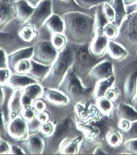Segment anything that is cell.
<instances>
[{
  "label": "cell",
  "mask_w": 137,
  "mask_h": 155,
  "mask_svg": "<svg viewBox=\"0 0 137 155\" xmlns=\"http://www.w3.org/2000/svg\"><path fill=\"white\" fill-rule=\"evenodd\" d=\"M54 126L53 124L49 121L42 124L40 128V133L45 137H47L51 135L52 134L54 133Z\"/></svg>",
  "instance_id": "47"
},
{
  "label": "cell",
  "mask_w": 137,
  "mask_h": 155,
  "mask_svg": "<svg viewBox=\"0 0 137 155\" xmlns=\"http://www.w3.org/2000/svg\"><path fill=\"white\" fill-rule=\"evenodd\" d=\"M42 123L38 121L36 118L30 121H27V130L29 135L38 134L40 131V128Z\"/></svg>",
  "instance_id": "44"
},
{
  "label": "cell",
  "mask_w": 137,
  "mask_h": 155,
  "mask_svg": "<svg viewBox=\"0 0 137 155\" xmlns=\"http://www.w3.org/2000/svg\"><path fill=\"white\" fill-rule=\"evenodd\" d=\"M11 151V146L4 139L0 138V155H8Z\"/></svg>",
  "instance_id": "50"
},
{
  "label": "cell",
  "mask_w": 137,
  "mask_h": 155,
  "mask_svg": "<svg viewBox=\"0 0 137 155\" xmlns=\"http://www.w3.org/2000/svg\"><path fill=\"white\" fill-rule=\"evenodd\" d=\"M9 1H11V2H12V3H13V2H14V1H16V0H9Z\"/></svg>",
  "instance_id": "63"
},
{
  "label": "cell",
  "mask_w": 137,
  "mask_h": 155,
  "mask_svg": "<svg viewBox=\"0 0 137 155\" xmlns=\"http://www.w3.org/2000/svg\"><path fill=\"white\" fill-rule=\"evenodd\" d=\"M50 42L52 46L58 52L64 50L68 43L66 36L63 34H52Z\"/></svg>",
  "instance_id": "37"
},
{
  "label": "cell",
  "mask_w": 137,
  "mask_h": 155,
  "mask_svg": "<svg viewBox=\"0 0 137 155\" xmlns=\"http://www.w3.org/2000/svg\"><path fill=\"white\" fill-rule=\"evenodd\" d=\"M44 25L52 34H64V22L62 16L52 14L46 21Z\"/></svg>",
  "instance_id": "28"
},
{
  "label": "cell",
  "mask_w": 137,
  "mask_h": 155,
  "mask_svg": "<svg viewBox=\"0 0 137 155\" xmlns=\"http://www.w3.org/2000/svg\"><path fill=\"white\" fill-rule=\"evenodd\" d=\"M8 135L13 139L18 141H23L28 137L27 121L20 116H17L10 119L7 125Z\"/></svg>",
  "instance_id": "11"
},
{
  "label": "cell",
  "mask_w": 137,
  "mask_h": 155,
  "mask_svg": "<svg viewBox=\"0 0 137 155\" xmlns=\"http://www.w3.org/2000/svg\"><path fill=\"white\" fill-rule=\"evenodd\" d=\"M74 50L72 44L68 42L64 50L59 53L49 73L41 83L44 87L58 89L66 74L73 65Z\"/></svg>",
  "instance_id": "3"
},
{
  "label": "cell",
  "mask_w": 137,
  "mask_h": 155,
  "mask_svg": "<svg viewBox=\"0 0 137 155\" xmlns=\"http://www.w3.org/2000/svg\"><path fill=\"white\" fill-rule=\"evenodd\" d=\"M115 75L106 79L99 80L94 86L92 97L94 101L98 98L105 97L106 91L114 87L116 84Z\"/></svg>",
  "instance_id": "22"
},
{
  "label": "cell",
  "mask_w": 137,
  "mask_h": 155,
  "mask_svg": "<svg viewBox=\"0 0 137 155\" xmlns=\"http://www.w3.org/2000/svg\"><path fill=\"white\" fill-rule=\"evenodd\" d=\"M23 145L26 152L30 155H41L45 148L44 138L37 134L28 136L23 140Z\"/></svg>",
  "instance_id": "14"
},
{
  "label": "cell",
  "mask_w": 137,
  "mask_h": 155,
  "mask_svg": "<svg viewBox=\"0 0 137 155\" xmlns=\"http://www.w3.org/2000/svg\"><path fill=\"white\" fill-rule=\"evenodd\" d=\"M117 110L119 119H126L130 123L137 121V110L129 104L123 101L119 102Z\"/></svg>",
  "instance_id": "27"
},
{
  "label": "cell",
  "mask_w": 137,
  "mask_h": 155,
  "mask_svg": "<svg viewBox=\"0 0 137 155\" xmlns=\"http://www.w3.org/2000/svg\"><path fill=\"white\" fill-rule=\"evenodd\" d=\"M84 138L83 134L72 137L64 143L60 149L62 155H77L79 153L82 142Z\"/></svg>",
  "instance_id": "20"
},
{
  "label": "cell",
  "mask_w": 137,
  "mask_h": 155,
  "mask_svg": "<svg viewBox=\"0 0 137 155\" xmlns=\"http://www.w3.org/2000/svg\"><path fill=\"white\" fill-rule=\"evenodd\" d=\"M15 19L13 3L9 0H0V27L3 28Z\"/></svg>",
  "instance_id": "23"
},
{
  "label": "cell",
  "mask_w": 137,
  "mask_h": 155,
  "mask_svg": "<svg viewBox=\"0 0 137 155\" xmlns=\"http://www.w3.org/2000/svg\"><path fill=\"white\" fill-rule=\"evenodd\" d=\"M119 96V92L116 88L114 87L110 88L106 91L105 94V97L111 101H115Z\"/></svg>",
  "instance_id": "49"
},
{
  "label": "cell",
  "mask_w": 137,
  "mask_h": 155,
  "mask_svg": "<svg viewBox=\"0 0 137 155\" xmlns=\"http://www.w3.org/2000/svg\"><path fill=\"white\" fill-rule=\"evenodd\" d=\"M62 18L65 25L64 35L68 42L76 45L89 44L95 35V15L73 12L64 14Z\"/></svg>",
  "instance_id": "1"
},
{
  "label": "cell",
  "mask_w": 137,
  "mask_h": 155,
  "mask_svg": "<svg viewBox=\"0 0 137 155\" xmlns=\"http://www.w3.org/2000/svg\"><path fill=\"white\" fill-rule=\"evenodd\" d=\"M18 36L21 41L25 43H31L38 36V31L34 26L30 24H24L18 31Z\"/></svg>",
  "instance_id": "31"
},
{
  "label": "cell",
  "mask_w": 137,
  "mask_h": 155,
  "mask_svg": "<svg viewBox=\"0 0 137 155\" xmlns=\"http://www.w3.org/2000/svg\"><path fill=\"white\" fill-rule=\"evenodd\" d=\"M11 74V71L8 68L0 69V86L4 87L8 85Z\"/></svg>",
  "instance_id": "46"
},
{
  "label": "cell",
  "mask_w": 137,
  "mask_h": 155,
  "mask_svg": "<svg viewBox=\"0 0 137 155\" xmlns=\"http://www.w3.org/2000/svg\"><path fill=\"white\" fill-rule=\"evenodd\" d=\"M103 4H100L95 7V34L98 35H104V28L109 23L103 13Z\"/></svg>",
  "instance_id": "34"
},
{
  "label": "cell",
  "mask_w": 137,
  "mask_h": 155,
  "mask_svg": "<svg viewBox=\"0 0 137 155\" xmlns=\"http://www.w3.org/2000/svg\"><path fill=\"white\" fill-rule=\"evenodd\" d=\"M52 14V0H44L37 5L31 17L24 24L32 25L38 31Z\"/></svg>",
  "instance_id": "8"
},
{
  "label": "cell",
  "mask_w": 137,
  "mask_h": 155,
  "mask_svg": "<svg viewBox=\"0 0 137 155\" xmlns=\"http://www.w3.org/2000/svg\"><path fill=\"white\" fill-rule=\"evenodd\" d=\"M89 101L75 104L74 111L76 121L86 123L98 121L101 118V114L96 107L95 103L93 104Z\"/></svg>",
  "instance_id": "9"
},
{
  "label": "cell",
  "mask_w": 137,
  "mask_h": 155,
  "mask_svg": "<svg viewBox=\"0 0 137 155\" xmlns=\"http://www.w3.org/2000/svg\"><path fill=\"white\" fill-rule=\"evenodd\" d=\"M15 20L21 27L30 19L35 8L31 6L26 0H16L13 2Z\"/></svg>",
  "instance_id": "13"
},
{
  "label": "cell",
  "mask_w": 137,
  "mask_h": 155,
  "mask_svg": "<svg viewBox=\"0 0 137 155\" xmlns=\"http://www.w3.org/2000/svg\"><path fill=\"white\" fill-rule=\"evenodd\" d=\"M108 40L104 35H95L89 43V50L91 54L97 58L103 57L107 48Z\"/></svg>",
  "instance_id": "17"
},
{
  "label": "cell",
  "mask_w": 137,
  "mask_h": 155,
  "mask_svg": "<svg viewBox=\"0 0 137 155\" xmlns=\"http://www.w3.org/2000/svg\"><path fill=\"white\" fill-rule=\"evenodd\" d=\"M33 107L37 111V113H38V112L45 111L47 108V105L46 101L40 98L34 101L33 104Z\"/></svg>",
  "instance_id": "48"
},
{
  "label": "cell",
  "mask_w": 137,
  "mask_h": 155,
  "mask_svg": "<svg viewBox=\"0 0 137 155\" xmlns=\"http://www.w3.org/2000/svg\"><path fill=\"white\" fill-rule=\"evenodd\" d=\"M114 101H110L105 97L98 98L95 101L96 106L101 115L109 117L113 113L115 105Z\"/></svg>",
  "instance_id": "33"
},
{
  "label": "cell",
  "mask_w": 137,
  "mask_h": 155,
  "mask_svg": "<svg viewBox=\"0 0 137 155\" xmlns=\"http://www.w3.org/2000/svg\"><path fill=\"white\" fill-rule=\"evenodd\" d=\"M123 141L131 139L137 138V121L131 123L130 127L127 131L122 133Z\"/></svg>",
  "instance_id": "42"
},
{
  "label": "cell",
  "mask_w": 137,
  "mask_h": 155,
  "mask_svg": "<svg viewBox=\"0 0 137 155\" xmlns=\"http://www.w3.org/2000/svg\"><path fill=\"white\" fill-rule=\"evenodd\" d=\"M23 94L34 101L42 96L44 87L40 83L32 84L22 90Z\"/></svg>",
  "instance_id": "35"
},
{
  "label": "cell",
  "mask_w": 137,
  "mask_h": 155,
  "mask_svg": "<svg viewBox=\"0 0 137 155\" xmlns=\"http://www.w3.org/2000/svg\"><path fill=\"white\" fill-rule=\"evenodd\" d=\"M123 1L125 6L135 4L137 2V0H123Z\"/></svg>",
  "instance_id": "61"
},
{
  "label": "cell",
  "mask_w": 137,
  "mask_h": 155,
  "mask_svg": "<svg viewBox=\"0 0 137 155\" xmlns=\"http://www.w3.org/2000/svg\"><path fill=\"white\" fill-rule=\"evenodd\" d=\"M76 3L82 8L90 10L100 4L109 3L110 0H75Z\"/></svg>",
  "instance_id": "38"
},
{
  "label": "cell",
  "mask_w": 137,
  "mask_h": 155,
  "mask_svg": "<svg viewBox=\"0 0 137 155\" xmlns=\"http://www.w3.org/2000/svg\"><path fill=\"white\" fill-rule=\"evenodd\" d=\"M34 51V47L30 46L20 49L7 55L8 65L9 70L14 73V68L16 64L22 60L32 59Z\"/></svg>",
  "instance_id": "16"
},
{
  "label": "cell",
  "mask_w": 137,
  "mask_h": 155,
  "mask_svg": "<svg viewBox=\"0 0 137 155\" xmlns=\"http://www.w3.org/2000/svg\"><path fill=\"white\" fill-rule=\"evenodd\" d=\"M76 127V117L68 115L59 119L54 126V133L45 137V148L43 153L57 154L59 153L62 144L72 138Z\"/></svg>",
  "instance_id": "2"
},
{
  "label": "cell",
  "mask_w": 137,
  "mask_h": 155,
  "mask_svg": "<svg viewBox=\"0 0 137 155\" xmlns=\"http://www.w3.org/2000/svg\"><path fill=\"white\" fill-rule=\"evenodd\" d=\"M28 3L31 5V6L34 7V8H36L37 5H38L40 2H42V1L44 0H26Z\"/></svg>",
  "instance_id": "59"
},
{
  "label": "cell",
  "mask_w": 137,
  "mask_h": 155,
  "mask_svg": "<svg viewBox=\"0 0 137 155\" xmlns=\"http://www.w3.org/2000/svg\"><path fill=\"white\" fill-rule=\"evenodd\" d=\"M105 139L108 145L114 148L119 147L123 142L122 134L116 130L109 132L106 136Z\"/></svg>",
  "instance_id": "36"
},
{
  "label": "cell",
  "mask_w": 137,
  "mask_h": 155,
  "mask_svg": "<svg viewBox=\"0 0 137 155\" xmlns=\"http://www.w3.org/2000/svg\"><path fill=\"white\" fill-rule=\"evenodd\" d=\"M115 42L123 46L130 54L135 55L137 51V12L128 14L119 27Z\"/></svg>",
  "instance_id": "5"
},
{
  "label": "cell",
  "mask_w": 137,
  "mask_h": 155,
  "mask_svg": "<svg viewBox=\"0 0 137 155\" xmlns=\"http://www.w3.org/2000/svg\"><path fill=\"white\" fill-rule=\"evenodd\" d=\"M20 116L26 121H30L36 118L37 111L33 106L23 108L20 113Z\"/></svg>",
  "instance_id": "41"
},
{
  "label": "cell",
  "mask_w": 137,
  "mask_h": 155,
  "mask_svg": "<svg viewBox=\"0 0 137 155\" xmlns=\"http://www.w3.org/2000/svg\"><path fill=\"white\" fill-rule=\"evenodd\" d=\"M109 4L113 8L115 13V18L112 22L117 28H119L123 18L127 15L123 0H110Z\"/></svg>",
  "instance_id": "30"
},
{
  "label": "cell",
  "mask_w": 137,
  "mask_h": 155,
  "mask_svg": "<svg viewBox=\"0 0 137 155\" xmlns=\"http://www.w3.org/2000/svg\"><path fill=\"white\" fill-rule=\"evenodd\" d=\"M93 88V86L85 85L71 68L57 90L64 94L70 102L76 104L89 101L90 97H92Z\"/></svg>",
  "instance_id": "4"
},
{
  "label": "cell",
  "mask_w": 137,
  "mask_h": 155,
  "mask_svg": "<svg viewBox=\"0 0 137 155\" xmlns=\"http://www.w3.org/2000/svg\"><path fill=\"white\" fill-rule=\"evenodd\" d=\"M123 144L128 153L137 155V138L127 140L123 141Z\"/></svg>",
  "instance_id": "43"
},
{
  "label": "cell",
  "mask_w": 137,
  "mask_h": 155,
  "mask_svg": "<svg viewBox=\"0 0 137 155\" xmlns=\"http://www.w3.org/2000/svg\"><path fill=\"white\" fill-rule=\"evenodd\" d=\"M133 101V103H134V106H135V108L137 110V94L135 98H134Z\"/></svg>",
  "instance_id": "62"
},
{
  "label": "cell",
  "mask_w": 137,
  "mask_h": 155,
  "mask_svg": "<svg viewBox=\"0 0 137 155\" xmlns=\"http://www.w3.org/2000/svg\"><path fill=\"white\" fill-rule=\"evenodd\" d=\"M127 14L134 12H137V2L135 4L125 6Z\"/></svg>",
  "instance_id": "57"
},
{
  "label": "cell",
  "mask_w": 137,
  "mask_h": 155,
  "mask_svg": "<svg viewBox=\"0 0 137 155\" xmlns=\"http://www.w3.org/2000/svg\"><path fill=\"white\" fill-rule=\"evenodd\" d=\"M30 61L31 63V68L27 75L37 81L40 84L48 75L51 65L39 64L32 59L30 60Z\"/></svg>",
  "instance_id": "26"
},
{
  "label": "cell",
  "mask_w": 137,
  "mask_h": 155,
  "mask_svg": "<svg viewBox=\"0 0 137 155\" xmlns=\"http://www.w3.org/2000/svg\"><path fill=\"white\" fill-rule=\"evenodd\" d=\"M0 27V48L5 50L21 41L18 36V31L10 32L2 31Z\"/></svg>",
  "instance_id": "29"
},
{
  "label": "cell",
  "mask_w": 137,
  "mask_h": 155,
  "mask_svg": "<svg viewBox=\"0 0 137 155\" xmlns=\"http://www.w3.org/2000/svg\"><path fill=\"white\" fill-rule=\"evenodd\" d=\"M76 127L78 130L81 131L84 138L90 141H94L101 134V128L92 122L84 123L76 121Z\"/></svg>",
  "instance_id": "21"
},
{
  "label": "cell",
  "mask_w": 137,
  "mask_h": 155,
  "mask_svg": "<svg viewBox=\"0 0 137 155\" xmlns=\"http://www.w3.org/2000/svg\"><path fill=\"white\" fill-rule=\"evenodd\" d=\"M31 68L30 60H22L16 64L14 68V73L19 75H27Z\"/></svg>",
  "instance_id": "39"
},
{
  "label": "cell",
  "mask_w": 137,
  "mask_h": 155,
  "mask_svg": "<svg viewBox=\"0 0 137 155\" xmlns=\"http://www.w3.org/2000/svg\"><path fill=\"white\" fill-rule=\"evenodd\" d=\"M23 91L20 90H14L8 103V110L10 119H12L18 116L23 109L21 99Z\"/></svg>",
  "instance_id": "24"
},
{
  "label": "cell",
  "mask_w": 137,
  "mask_h": 155,
  "mask_svg": "<svg viewBox=\"0 0 137 155\" xmlns=\"http://www.w3.org/2000/svg\"><path fill=\"white\" fill-rule=\"evenodd\" d=\"M32 60L45 65H52L59 55V53L52 46L50 41L39 40L34 44Z\"/></svg>",
  "instance_id": "7"
},
{
  "label": "cell",
  "mask_w": 137,
  "mask_h": 155,
  "mask_svg": "<svg viewBox=\"0 0 137 155\" xmlns=\"http://www.w3.org/2000/svg\"><path fill=\"white\" fill-rule=\"evenodd\" d=\"M113 63L109 60L100 61L92 68L89 76L94 81L106 79L115 75Z\"/></svg>",
  "instance_id": "12"
},
{
  "label": "cell",
  "mask_w": 137,
  "mask_h": 155,
  "mask_svg": "<svg viewBox=\"0 0 137 155\" xmlns=\"http://www.w3.org/2000/svg\"><path fill=\"white\" fill-rule=\"evenodd\" d=\"M5 126H4V118H3V113L1 108L0 107V138L4 139L6 140V136L5 134Z\"/></svg>",
  "instance_id": "54"
},
{
  "label": "cell",
  "mask_w": 137,
  "mask_h": 155,
  "mask_svg": "<svg viewBox=\"0 0 137 155\" xmlns=\"http://www.w3.org/2000/svg\"><path fill=\"white\" fill-rule=\"evenodd\" d=\"M42 97L49 103L58 107L64 106L70 102L68 97L64 94L54 88L44 87Z\"/></svg>",
  "instance_id": "15"
},
{
  "label": "cell",
  "mask_w": 137,
  "mask_h": 155,
  "mask_svg": "<svg viewBox=\"0 0 137 155\" xmlns=\"http://www.w3.org/2000/svg\"><path fill=\"white\" fill-rule=\"evenodd\" d=\"M52 14L62 16L64 14L73 12H81L92 15L95 14V7L86 10L76 3L75 0H52Z\"/></svg>",
  "instance_id": "10"
},
{
  "label": "cell",
  "mask_w": 137,
  "mask_h": 155,
  "mask_svg": "<svg viewBox=\"0 0 137 155\" xmlns=\"http://www.w3.org/2000/svg\"><path fill=\"white\" fill-rule=\"evenodd\" d=\"M8 68V65L6 52L3 49L0 48V69Z\"/></svg>",
  "instance_id": "53"
},
{
  "label": "cell",
  "mask_w": 137,
  "mask_h": 155,
  "mask_svg": "<svg viewBox=\"0 0 137 155\" xmlns=\"http://www.w3.org/2000/svg\"><path fill=\"white\" fill-rule=\"evenodd\" d=\"M11 146V151L10 154L11 155H25V152L18 146L15 145H12Z\"/></svg>",
  "instance_id": "55"
},
{
  "label": "cell",
  "mask_w": 137,
  "mask_h": 155,
  "mask_svg": "<svg viewBox=\"0 0 137 155\" xmlns=\"http://www.w3.org/2000/svg\"><path fill=\"white\" fill-rule=\"evenodd\" d=\"M137 70V59H134L126 63L120 69L116 76V83L117 84H123L126 79L131 73Z\"/></svg>",
  "instance_id": "32"
},
{
  "label": "cell",
  "mask_w": 137,
  "mask_h": 155,
  "mask_svg": "<svg viewBox=\"0 0 137 155\" xmlns=\"http://www.w3.org/2000/svg\"><path fill=\"white\" fill-rule=\"evenodd\" d=\"M21 102H22V105L23 107L33 106V104L34 103V101H33L32 100H30V98L27 97V96L24 95L23 94L22 96Z\"/></svg>",
  "instance_id": "56"
},
{
  "label": "cell",
  "mask_w": 137,
  "mask_h": 155,
  "mask_svg": "<svg viewBox=\"0 0 137 155\" xmlns=\"http://www.w3.org/2000/svg\"><path fill=\"white\" fill-rule=\"evenodd\" d=\"M107 51L110 58L115 61L124 60L129 54L123 46L114 40H108Z\"/></svg>",
  "instance_id": "25"
},
{
  "label": "cell",
  "mask_w": 137,
  "mask_h": 155,
  "mask_svg": "<svg viewBox=\"0 0 137 155\" xmlns=\"http://www.w3.org/2000/svg\"><path fill=\"white\" fill-rule=\"evenodd\" d=\"M103 34L108 40H115L118 34V28L112 23L109 22L104 26Z\"/></svg>",
  "instance_id": "40"
},
{
  "label": "cell",
  "mask_w": 137,
  "mask_h": 155,
  "mask_svg": "<svg viewBox=\"0 0 137 155\" xmlns=\"http://www.w3.org/2000/svg\"><path fill=\"white\" fill-rule=\"evenodd\" d=\"M135 55H136L137 56V52H136V54H135Z\"/></svg>",
  "instance_id": "64"
},
{
  "label": "cell",
  "mask_w": 137,
  "mask_h": 155,
  "mask_svg": "<svg viewBox=\"0 0 137 155\" xmlns=\"http://www.w3.org/2000/svg\"><path fill=\"white\" fill-rule=\"evenodd\" d=\"M103 13L108 22H113L115 18V13L109 3L106 2L103 4Z\"/></svg>",
  "instance_id": "45"
},
{
  "label": "cell",
  "mask_w": 137,
  "mask_h": 155,
  "mask_svg": "<svg viewBox=\"0 0 137 155\" xmlns=\"http://www.w3.org/2000/svg\"><path fill=\"white\" fill-rule=\"evenodd\" d=\"M36 119L41 123H45L49 121L50 115L47 111H45L38 112L36 114Z\"/></svg>",
  "instance_id": "52"
},
{
  "label": "cell",
  "mask_w": 137,
  "mask_h": 155,
  "mask_svg": "<svg viewBox=\"0 0 137 155\" xmlns=\"http://www.w3.org/2000/svg\"><path fill=\"white\" fill-rule=\"evenodd\" d=\"M123 96L129 103L133 101L137 94V70L126 79L123 85Z\"/></svg>",
  "instance_id": "19"
},
{
  "label": "cell",
  "mask_w": 137,
  "mask_h": 155,
  "mask_svg": "<svg viewBox=\"0 0 137 155\" xmlns=\"http://www.w3.org/2000/svg\"><path fill=\"white\" fill-rule=\"evenodd\" d=\"M93 153V154H95V155H107V153H106L105 151L103 149L101 148L100 146H96L95 148L94 149Z\"/></svg>",
  "instance_id": "58"
},
{
  "label": "cell",
  "mask_w": 137,
  "mask_h": 155,
  "mask_svg": "<svg viewBox=\"0 0 137 155\" xmlns=\"http://www.w3.org/2000/svg\"><path fill=\"white\" fill-rule=\"evenodd\" d=\"M130 125L131 123L127 120L119 119L118 121L117 127L122 133H123L127 131L130 127Z\"/></svg>",
  "instance_id": "51"
},
{
  "label": "cell",
  "mask_w": 137,
  "mask_h": 155,
  "mask_svg": "<svg viewBox=\"0 0 137 155\" xmlns=\"http://www.w3.org/2000/svg\"><path fill=\"white\" fill-rule=\"evenodd\" d=\"M4 98H5V96H4V91L1 86H0V106H1L3 103Z\"/></svg>",
  "instance_id": "60"
},
{
  "label": "cell",
  "mask_w": 137,
  "mask_h": 155,
  "mask_svg": "<svg viewBox=\"0 0 137 155\" xmlns=\"http://www.w3.org/2000/svg\"><path fill=\"white\" fill-rule=\"evenodd\" d=\"M74 60L72 70L84 82L88 78L91 70L99 62V58L94 57L89 52V44L76 45L72 44Z\"/></svg>",
  "instance_id": "6"
},
{
  "label": "cell",
  "mask_w": 137,
  "mask_h": 155,
  "mask_svg": "<svg viewBox=\"0 0 137 155\" xmlns=\"http://www.w3.org/2000/svg\"><path fill=\"white\" fill-rule=\"evenodd\" d=\"M39 83V82L27 75H19L12 73L8 81V87L13 90H23L28 86Z\"/></svg>",
  "instance_id": "18"
}]
</instances>
